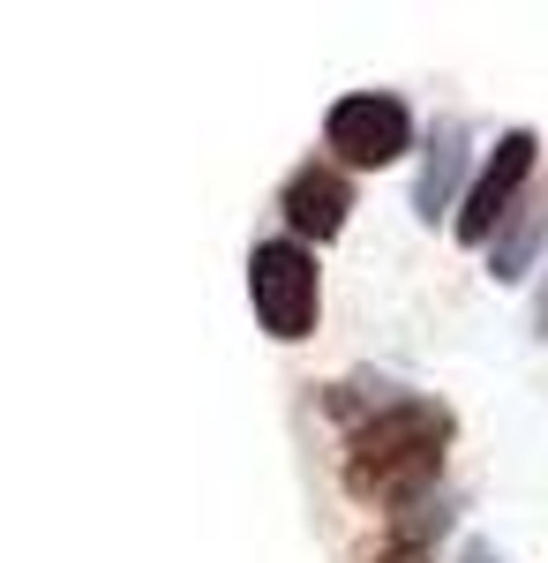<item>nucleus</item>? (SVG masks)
<instances>
[{
	"label": "nucleus",
	"mask_w": 548,
	"mask_h": 563,
	"mask_svg": "<svg viewBox=\"0 0 548 563\" xmlns=\"http://www.w3.org/2000/svg\"><path fill=\"white\" fill-rule=\"evenodd\" d=\"M249 301H255V323L278 346H300L316 331V316H324L316 249H300V241H255L249 249Z\"/></svg>",
	"instance_id": "f03ea898"
},
{
	"label": "nucleus",
	"mask_w": 548,
	"mask_h": 563,
	"mask_svg": "<svg viewBox=\"0 0 548 563\" xmlns=\"http://www.w3.org/2000/svg\"><path fill=\"white\" fill-rule=\"evenodd\" d=\"M278 211H286V225H294L286 241H300V249L316 241V249H324V241H338V233H346L353 180L338 174L331 158H300L294 174H286V188H278Z\"/></svg>",
	"instance_id": "39448f33"
},
{
	"label": "nucleus",
	"mask_w": 548,
	"mask_h": 563,
	"mask_svg": "<svg viewBox=\"0 0 548 563\" xmlns=\"http://www.w3.org/2000/svg\"><path fill=\"white\" fill-rule=\"evenodd\" d=\"M324 151L338 174H383L414 151V113L398 90H346L324 113Z\"/></svg>",
	"instance_id": "7ed1b4c3"
},
{
	"label": "nucleus",
	"mask_w": 548,
	"mask_h": 563,
	"mask_svg": "<svg viewBox=\"0 0 548 563\" xmlns=\"http://www.w3.org/2000/svg\"><path fill=\"white\" fill-rule=\"evenodd\" d=\"M451 526H459V496H451V488H436V496H421V504H398V511H383V541H414V549H436Z\"/></svg>",
	"instance_id": "6e6552de"
},
{
	"label": "nucleus",
	"mask_w": 548,
	"mask_h": 563,
	"mask_svg": "<svg viewBox=\"0 0 548 563\" xmlns=\"http://www.w3.org/2000/svg\"><path fill=\"white\" fill-rule=\"evenodd\" d=\"M451 563H504V556H496L489 541H465V549H459V556H451Z\"/></svg>",
	"instance_id": "9d476101"
},
{
	"label": "nucleus",
	"mask_w": 548,
	"mask_h": 563,
	"mask_svg": "<svg viewBox=\"0 0 548 563\" xmlns=\"http://www.w3.org/2000/svg\"><path fill=\"white\" fill-rule=\"evenodd\" d=\"M465 121H436V135H428L421 151V174H414V211L436 225L443 211H459V188H465Z\"/></svg>",
	"instance_id": "423d86ee"
},
{
	"label": "nucleus",
	"mask_w": 548,
	"mask_h": 563,
	"mask_svg": "<svg viewBox=\"0 0 548 563\" xmlns=\"http://www.w3.org/2000/svg\"><path fill=\"white\" fill-rule=\"evenodd\" d=\"M324 413L346 429V496L353 504H421L443 481V451L459 435V413L443 398H428L414 384L391 376H346L324 390Z\"/></svg>",
	"instance_id": "f257e3e1"
},
{
	"label": "nucleus",
	"mask_w": 548,
	"mask_h": 563,
	"mask_svg": "<svg viewBox=\"0 0 548 563\" xmlns=\"http://www.w3.org/2000/svg\"><path fill=\"white\" fill-rule=\"evenodd\" d=\"M534 158H541V135H534V129L496 135V151L481 158V174H473V188L459 196V218H451V233H459L465 249H489V233H496V225L511 218V203L526 196Z\"/></svg>",
	"instance_id": "20e7f679"
},
{
	"label": "nucleus",
	"mask_w": 548,
	"mask_h": 563,
	"mask_svg": "<svg viewBox=\"0 0 548 563\" xmlns=\"http://www.w3.org/2000/svg\"><path fill=\"white\" fill-rule=\"evenodd\" d=\"M541 233H548V188H534V196H518L511 218L489 233V278H496V286H518V278L534 271Z\"/></svg>",
	"instance_id": "0eeeda50"
},
{
	"label": "nucleus",
	"mask_w": 548,
	"mask_h": 563,
	"mask_svg": "<svg viewBox=\"0 0 548 563\" xmlns=\"http://www.w3.org/2000/svg\"><path fill=\"white\" fill-rule=\"evenodd\" d=\"M534 323H541V331H548V286H541V301H534Z\"/></svg>",
	"instance_id": "9b49d317"
},
{
	"label": "nucleus",
	"mask_w": 548,
	"mask_h": 563,
	"mask_svg": "<svg viewBox=\"0 0 548 563\" xmlns=\"http://www.w3.org/2000/svg\"><path fill=\"white\" fill-rule=\"evenodd\" d=\"M369 563H436V549H414V541H383Z\"/></svg>",
	"instance_id": "1a4fd4ad"
}]
</instances>
